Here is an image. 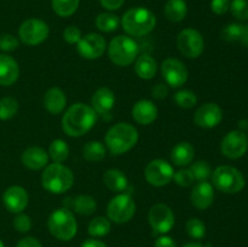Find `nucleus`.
Returning a JSON list of instances; mask_svg holds the SVG:
<instances>
[{"mask_svg": "<svg viewBox=\"0 0 248 247\" xmlns=\"http://www.w3.org/2000/svg\"><path fill=\"white\" fill-rule=\"evenodd\" d=\"M73 208L81 216H90L96 211L97 203L92 196L79 195L73 200Z\"/></svg>", "mask_w": 248, "mask_h": 247, "instance_id": "7c9ffc66", "label": "nucleus"}, {"mask_svg": "<svg viewBox=\"0 0 248 247\" xmlns=\"http://www.w3.org/2000/svg\"><path fill=\"white\" fill-rule=\"evenodd\" d=\"M106 147L98 140L87 142L82 148V155L90 162H98L106 157Z\"/></svg>", "mask_w": 248, "mask_h": 247, "instance_id": "cd10ccee", "label": "nucleus"}, {"mask_svg": "<svg viewBox=\"0 0 248 247\" xmlns=\"http://www.w3.org/2000/svg\"><path fill=\"white\" fill-rule=\"evenodd\" d=\"M229 10L239 21H248V0H232Z\"/></svg>", "mask_w": 248, "mask_h": 247, "instance_id": "58836bf2", "label": "nucleus"}, {"mask_svg": "<svg viewBox=\"0 0 248 247\" xmlns=\"http://www.w3.org/2000/svg\"><path fill=\"white\" fill-rule=\"evenodd\" d=\"M136 213V203L128 194H119L108 203L107 215L108 219L116 224H124L132 219Z\"/></svg>", "mask_w": 248, "mask_h": 247, "instance_id": "6e6552de", "label": "nucleus"}, {"mask_svg": "<svg viewBox=\"0 0 248 247\" xmlns=\"http://www.w3.org/2000/svg\"><path fill=\"white\" fill-rule=\"evenodd\" d=\"M67 106V97L60 87H51L44 96V107L48 113L57 115L64 110Z\"/></svg>", "mask_w": 248, "mask_h": 247, "instance_id": "5701e85b", "label": "nucleus"}, {"mask_svg": "<svg viewBox=\"0 0 248 247\" xmlns=\"http://www.w3.org/2000/svg\"><path fill=\"white\" fill-rule=\"evenodd\" d=\"M48 232L61 241H70L77 235L78 223L72 211L67 207L57 208L47 219Z\"/></svg>", "mask_w": 248, "mask_h": 247, "instance_id": "39448f33", "label": "nucleus"}, {"mask_svg": "<svg viewBox=\"0 0 248 247\" xmlns=\"http://www.w3.org/2000/svg\"><path fill=\"white\" fill-rule=\"evenodd\" d=\"M99 2L108 11H114V10L120 9L124 2H125V0H99Z\"/></svg>", "mask_w": 248, "mask_h": 247, "instance_id": "de8ad7c7", "label": "nucleus"}, {"mask_svg": "<svg viewBox=\"0 0 248 247\" xmlns=\"http://www.w3.org/2000/svg\"><path fill=\"white\" fill-rule=\"evenodd\" d=\"M108 55L114 64L119 67H127L137 60L140 55V46L131 36L118 35L109 43Z\"/></svg>", "mask_w": 248, "mask_h": 247, "instance_id": "423d86ee", "label": "nucleus"}, {"mask_svg": "<svg viewBox=\"0 0 248 247\" xmlns=\"http://www.w3.org/2000/svg\"><path fill=\"white\" fill-rule=\"evenodd\" d=\"M41 184L52 194L65 193L74 184V174L69 167L53 162L44 170L41 174Z\"/></svg>", "mask_w": 248, "mask_h": 247, "instance_id": "20e7f679", "label": "nucleus"}, {"mask_svg": "<svg viewBox=\"0 0 248 247\" xmlns=\"http://www.w3.org/2000/svg\"><path fill=\"white\" fill-rule=\"evenodd\" d=\"M29 196L26 189L19 185H12L5 190L2 202L7 211L12 213H21L28 206Z\"/></svg>", "mask_w": 248, "mask_h": 247, "instance_id": "f3484780", "label": "nucleus"}, {"mask_svg": "<svg viewBox=\"0 0 248 247\" xmlns=\"http://www.w3.org/2000/svg\"><path fill=\"white\" fill-rule=\"evenodd\" d=\"M183 247H205L203 245L199 244V242H189V244H186Z\"/></svg>", "mask_w": 248, "mask_h": 247, "instance_id": "603ef678", "label": "nucleus"}, {"mask_svg": "<svg viewBox=\"0 0 248 247\" xmlns=\"http://www.w3.org/2000/svg\"><path fill=\"white\" fill-rule=\"evenodd\" d=\"M240 41L248 47V24L247 26H244V33H242V38Z\"/></svg>", "mask_w": 248, "mask_h": 247, "instance_id": "3c124183", "label": "nucleus"}, {"mask_svg": "<svg viewBox=\"0 0 248 247\" xmlns=\"http://www.w3.org/2000/svg\"><path fill=\"white\" fill-rule=\"evenodd\" d=\"M211 9L216 15H224L230 9V0H212Z\"/></svg>", "mask_w": 248, "mask_h": 247, "instance_id": "c03bdc74", "label": "nucleus"}, {"mask_svg": "<svg viewBox=\"0 0 248 247\" xmlns=\"http://www.w3.org/2000/svg\"><path fill=\"white\" fill-rule=\"evenodd\" d=\"M169 94V87L166 84H156L152 89V96L155 99H164Z\"/></svg>", "mask_w": 248, "mask_h": 247, "instance_id": "a18cd8bd", "label": "nucleus"}, {"mask_svg": "<svg viewBox=\"0 0 248 247\" xmlns=\"http://www.w3.org/2000/svg\"><path fill=\"white\" fill-rule=\"evenodd\" d=\"M19 46L18 39L12 34H1L0 35V50L5 52L15 51Z\"/></svg>", "mask_w": 248, "mask_h": 247, "instance_id": "a19ab883", "label": "nucleus"}, {"mask_svg": "<svg viewBox=\"0 0 248 247\" xmlns=\"http://www.w3.org/2000/svg\"><path fill=\"white\" fill-rule=\"evenodd\" d=\"M165 17L173 23L182 22L188 14V5L186 0H167L165 5Z\"/></svg>", "mask_w": 248, "mask_h": 247, "instance_id": "bb28decb", "label": "nucleus"}, {"mask_svg": "<svg viewBox=\"0 0 248 247\" xmlns=\"http://www.w3.org/2000/svg\"><path fill=\"white\" fill-rule=\"evenodd\" d=\"M81 38V31H80L77 26H69L63 31V39H64L68 44L74 45V44L79 43Z\"/></svg>", "mask_w": 248, "mask_h": 247, "instance_id": "37998d69", "label": "nucleus"}, {"mask_svg": "<svg viewBox=\"0 0 248 247\" xmlns=\"http://www.w3.org/2000/svg\"><path fill=\"white\" fill-rule=\"evenodd\" d=\"M115 104V94L108 87H101L93 93L91 98V107L97 114L107 115L110 113Z\"/></svg>", "mask_w": 248, "mask_h": 247, "instance_id": "412c9836", "label": "nucleus"}, {"mask_svg": "<svg viewBox=\"0 0 248 247\" xmlns=\"http://www.w3.org/2000/svg\"><path fill=\"white\" fill-rule=\"evenodd\" d=\"M173 167L169 161L155 159L147 165L144 170L145 179L154 186H165L173 179Z\"/></svg>", "mask_w": 248, "mask_h": 247, "instance_id": "f8f14e48", "label": "nucleus"}, {"mask_svg": "<svg viewBox=\"0 0 248 247\" xmlns=\"http://www.w3.org/2000/svg\"><path fill=\"white\" fill-rule=\"evenodd\" d=\"M155 247H177L176 242L172 237L165 236V235H161L156 239L155 241Z\"/></svg>", "mask_w": 248, "mask_h": 247, "instance_id": "09e8293b", "label": "nucleus"}, {"mask_svg": "<svg viewBox=\"0 0 248 247\" xmlns=\"http://www.w3.org/2000/svg\"><path fill=\"white\" fill-rule=\"evenodd\" d=\"M47 154L52 159L53 162L62 164L69 156V147H68V144L64 140L58 138V139H55L51 142Z\"/></svg>", "mask_w": 248, "mask_h": 247, "instance_id": "c85d7f7f", "label": "nucleus"}, {"mask_svg": "<svg viewBox=\"0 0 248 247\" xmlns=\"http://www.w3.org/2000/svg\"><path fill=\"white\" fill-rule=\"evenodd\" d=\"M223 111L216 103H205L196 109L194 114V123L202 128H213L220 124Z\"/></svg>", "mask_w": 248, "mask_h": 247, "instance_id": "dca6fc26", "label": "nucleus"}, {"mask_svg": "<svg viewBox=\"0 0 248 247\" xmlns=\"http://www.w3.org/2000/svg\"><path fill=\"white\" fill-rule=\"evenodd\" d=\"M103 182L104 185L111 191H115V193H120V191L126 190L127 188V177L124 174V172H121L118 169H110L103 174Z\"/></svg>", "mask_w": 248, "mask_h": 247, "instance_id": "a878e982", "label": "nucleus"}, {"mask_svg": "<svg viewBox=\"0 0 248 247\" xmlns=\"http://www.w3.org/2000/svg\"><path fill=\"white\" fill-rule=\"evenodd\" d=\"M156 24V17L147 7H132L124 14L121 26L130 36H143L149 34Z\"/></svg>", "mask_w": 248, "mask_h": 247, "instance_id": "7ed1b4c3", "label": "nucleus"}, {"mask_svg": "<svg viewBox=\"0 0 248 247\" xmlns=\"http://www.w3.org/2000/svg\"><path fill=\"white\" fill-rule=\"evenodd\" d=\"M22 164L29 170H41L47 166L48 154L41 147H29L22 153Z\"/></svg>", "mask_w": 248, "mask_h": 247, "instance_id": "4be33fe9", "label": "nucleus"}, {"mask_svg": "<svg viewBox=\"0 0 248 247\" xmlns=\"http://www.w3.org/2000/svg\"><path fill=\"white\" fill-rule=\"evenodd\" d=\"M18 111V102L14 97H2L0 99V120H10Z\"/></svg>", "mask_w": 248, "mask_h": 247, "instance_id": "72a5a7b5", "label": "nucleus"}, {"mask_svg": "<svg viewBox=\"0 0 248 247\" xmlns=\"http://www.w3.org/2000/svg\"><path fill=\"white\" fill-rule=\"evenodd\" d=\"M14 227L19 232H28L31 229V219L28 215L17 213L14 219Z\"/></svg>", "mask_w": 248, "mask_h": 247, "instance_id": "79ce46f5", "label": "nucleus"}, {"mask_svg": "<svg viewBox=\"0 0 248 247\" xmlns=\"http://www.w3.org/2000/svg\"><path fill=\"white\" fill-rule=\"evenodd\" d=\"M157 70V63L150 55H140L135 61V72L138 77L143 80H150L155 77Z\"/></svg>", "mask_w": 248, "mask_h": 247, "instance_id": "393cba45", "label": "nucleus"}, {"mask_svg": "<svg viewBox=\"0 0 248 247\" xmlns=\"http://www.w3.org/2000/svg\"><path fill=\"white\" fill-rule=\"evenodd\" d=\"M177 46L182 55L188 58H198L205 48L202 34L194 28H186L177 36Z\"/></svg>", "mask_w": 248, "mask_h": 247, "instance_id": "9d476101", "label": "nucleus"}, {"mask_svg": "<svg viewBox=\"0 0 248 247\" xmlns=\"http://www.w3.org/2000/svg\"><path fill=\"white\" fill-rule=\"evenodd\" d=\"M110 220L106 217H96L90 222L87 232L93 237H103L110 232Z\"/></svg>", "mask_w": 248, "mask_h": 247, "instance_id": "473e14b6", "label": "nucleus"}, {"mask_svg": "<svg viewBox=\"0 0 248 247\" xmlns=\"http://www.w3.org/2000/svg\"><path fill=\"white\" fill-rule=\"evenodd\" d=\"M119 24H120L119 17L111 12H102L96 17V27L101 31L110 33L118 29Z\"/></svg>", "mask_w": 248, "mask_h": 247, "instance_id": "2f4dec72", "label": "nucleus"}, {"mask_svg": "<svg viewBox=\"0 0 248 247\" xmlns=\"http://www.w3.org/2000/svg\"><path fill=\"white\" fill-rule=\"evenodd\" d=\"M80 0H51L53 12L60 17H69L77 12Z\"/></svg>", "mask_w": 248, "mask_h": 247, "instance_id": "c756f323", "label": "nucleus"}, {"mask_svg": "<svg viewBox=\"0 0 248 247\" xmlns=\"http://www.w3.org/2000/svg\"><path fill=\"white\" fill-rule=\"evenodd\" d=\"M161 74L166 84L176 89L186 84L189 73L182 61L177 58H166L161 64Z\"/></svg>", "mask_w": 248, "mask_h": 247, "instance_id": "4468645a", "label": "nucleus"}, {"mask_svg": "<svg viewBox=\"0 0 248 247\" xmlns=\"http://www.w3.org/2000/svg\"><path fill=\"white\" fill-rule=\"evenodd\" d=\"M212 183L218 190L225 194L240 193L245 188V177L232 166H219L212 172Z\"/></svg>", "mask_w": 248, "mask_h": 247, "instance_id": "0eeeda50", "label": "nucleus"}, {"mask_svg": "<svg viewBox=\"0 0 248 247\" xmlns=\"http://www.w3.org/2000/svg\"><path fill=\"white\" fill-rule=\"evenodd\" d=\"M215 200V190L213 185L205 182H198L195 186L193 188L190 194V201L198 210H207L212 205Z\"/></svg>", "mask_w": 248, "mask_h": 247, "instance_id": "a211bd4d", "label": "nucleus"}, {"mask_svg": "<svg viewBox=\"0 0 248 247\" xmlns=\"http://www.w3.org/2000/svg\"><path fill=\"white\" fill-rule=\"evenodd\" d=\"M81 247H108L104 242L96 239H89L81 244Z\"/></svg>", "mask_w": 248, "mask_h": 247, "instance_id": "8fccbe9b", "label": "nucleus"}, {"mask_svg": "<svg viewBox=\"0 0 248 247\" xmlns=\"http://www.w3.org/2000/svg\"><path fill=\"white\" fill-rule=\"evenodd\" d=\"M148 220L155 235H164L173 228L174 213L165 203H156L149 210Z\"/></svg>", "mask_w": 248, "mask_h": 247, "instance_id": "9b49d317", "label": "nucleus"}, {"mask_svg": "<svg viewBox=\"0 0 248 247\" xmlns=\"http://www.w3.org/2000/svg\"><path fill=\"white\" fill-rule=\"evenodd\" d=\"M19 77L18 63L5 53H0V85L11 86Z\"/></svg>", "mask_w": 248, "mask_h": 247, "instance_id": "aec40b11", "label": "nucleus"}, {"mask_svg": "<svg viewBox=\"0 0 248 247\" xmlns=\"http://www.w3.org/2000/svg\"><path fill=\"white\" fill-rule=\"evenodd\" d=\"M244 33V26L239 23H230L227 24L220 31V36L223 40L234 43V41H240Z\"/></svg>", "mask_w": 248, "mask_h": 247, "instance_id": "4c0bfd02", "label": "nucleus"}, {"mask_svg": "<svg viewBox=\"0 0 248 247\" xmlns=\"http://www.w3.org/2000/svg\"><path fill=\"white\" fill-rule=\"evenodd\" d=\"M0 247H5L4 242H2V241H1V240H0Z\"/></svg>", "mask_w": 248, "mask_h": 247, "instance_id": "5fc2aeb1", "label": "nucleus"}, {"mask_svg": "<svg viewBox=\"0 0 248 247\" xmlns=\"http://www.w3.org/2000/svg\"><path fill=\"white\" fill-rule=\"evenodd\" d=\"M173 181L176 182L177 185L184 186V188H186V186H189L193 184L194 177L189 169H181L179 171L174 172Z\"/></svg>", "mask_w": 248, "mask_h": 247, "instance_id": "ea45409f", "label": "nucleus"}, {"mask_svg": "<svg viewBox=\"0 0 248 247\" xmlns=\"http://www.w3.org/2000/svg\"><path fill=\"white\" fill-rule=\"evenodd\" d=\"M104 142L113 155L125 154L138 142V131L131 124L118 123L109 128Z\"/></svg>", "mask_w": 248, "mask_h": 247, "instance_id": "f03ea898", "label": "nucleus"}, {"mask_svg": "<svg viewBox=\"0 0 248 247\" xmlns=\"http://www.w3.org/2000/svg\"><path fill=\"white\" fill-rule=\"evenodd\" d=\"M247 126H248V121L247 120L239 121V127L241 128V130H240V131H242V130H244V128H247Z\"/></svg>", "mask_w": 248, "mask_h": 247, "instance_id": "864d4df0", "label": "nucleus"}, {"mask_svg": "<svg viewBox=\"0 0 248 247\" xmlns=\"http://www.w3.org/2000/svg\"><path fill=\"white\" fill-rule=\"evenodd\" d=\"M97 120V113L91 106L74 103L65 110L62 118V128L69 137H81L89 132Z\"/></svg>", "mask_w": 248, "mask_h": 247, "instance_id": "f257e3e1", "label": "nucleus"}, {"mask_svg": "<svg viewBox=\"0 0 248 247\" xmlns=\"http://www.w3.org/2000/svg\"><path fill=\"white\" fill-rule=\"evenodd\" d=\"M186 234L195 240H201L206 235V225L199 218H190L186 220Z\"/></svg>", "mask_w": 248, "mask_h": 247, "instance_id": "c9c22d12", "label": "nucleus"}, {"mask_svg": "<svg viewBox=\"0 0 248 247\" xmlns=\"http://www.w3.org/2000/svg\"><path fill=\"white\" fill-rule=\"evenodd\" d=\"M107 48L106 39L97 33H89L80 39L77 44V50L82 58L97 60L102 57Z\"/></svg>", "mask_w": 248, "mask_h": 247, "instance_id": "2eb2a0df", "label": "nucleus"}, {"mask_svg": "<svg viewBox=\"0 0 248 247\" xmlns=\"http://www.w3.org/2000/svg\"><path fill=\"white\" fill-rule=\"evenodd\" d=\"M16 247H43L41 242L38 239L33 236H27L23 237L22 240H19L18 244L16 245Z\"/></svg>", "mask_w": 248, "mask_h": 247, "instance_id": "49530a36", "label": "nucleus"}, {"mask_svg": "<svg viewBox=\"0 0 248 247\" xmlns=\"http://www.w3.org/2000/svg\"><path fill=\"white\" fill-rule=\"evenodd\" d=\"M174 102L177 106L184 109H190L198 103V97L190 90H179L176 94H174Z\"/></svg>", "mask_w": 248, "mask_h": 247, "instance_id": "e433bc0d", "label": "nucleus"}, {"mask_svg": "<svg viewBox=\"0 0 248 247\" xmlns=\"http://www.w3.org/2000/svg\"><path fill=\"white\" fill-rule=\"evenodd\" d=\"M248 149V138L244 131H230L222 139L220 150L228 159H240L246 154Z\"/></svg>", "mask_w": 248, "mask_h": 247, "instance_id": "ddd939ff", "label": "nucleus"}, {"mask_svg": "<svg viewBox=\"0 0 248 247\" xmlns=\"http://www.w3.org/2000/svg\"><path fill=\"white\" fill-rule=\"evenodd\" d=\"M189 170H190L191 174H193L194 181L198 182L207 181L211 177V174H212L211 166L208 165L207 161H203V160H200V161H196L194 164H191Z\"/></svg>", "mask_w": 248, "mask_h": 247, "instance_id": "f704fd0d", "label": "nucleus"}, {"mask_svg": "<svg viewBox=\"0 0 248 247\" xmlns=\"http://www.w3.org/2000/svg\"><path fill=\"white\" fill-rule=\"evenodd\" d=\"M47 23L39 18H28L19 26L18 36L23 44L28 46H36L47 39Z\"/></svg>", "mask_w": 248, "mask_h": 247, "instance_id": "1a4fd4ad", "label": "nucleus"}, {"mask_svg": "<svg viewBox=\"0 0 248 247\" xmlns=\"http://www.w3.org/2000/svg\"><path fill=\"white\" fill-rule=\"evenodd\" d=\"M157 114H159V110L156 106L149 99H140L136 102L132 108V118L140 125L147 126L153 124L156 120Z\"/></svg>", "mask_w": 248, "mask_h": 247, "instance_id": "6ab92c4d", "label": "nucleus"}, {"mask_svg": "<svg viewBox=\"0 0 248 247\" xmlns=\"http://www.w3.org/2000/svg\"><path fill=\"white\" fill-rule=\"evenodd\" d=\"M171 161L173 165L179 167L188 166L191 164L195 156V149L193 145L188 142H179L172 148L171 150Z\"/></svg>", "mask_w": 248, "mask_h": 247, "instance_id": "b1692460", "label": "nucleus"}]
</instances>
